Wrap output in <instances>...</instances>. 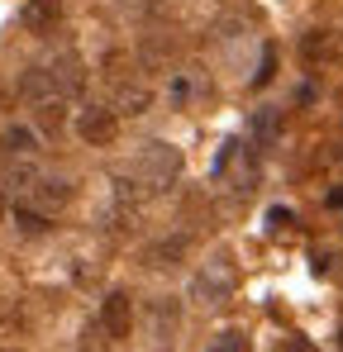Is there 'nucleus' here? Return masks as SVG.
I'll list each match as a JSON object with an SVG mask.
<instances>
[{"label":"nucleus","mask_w":343,"mask_h":352,"mask_svg":"<svg viewBox=\"0 0 343 352\" xmlns=\"http://www.w3.org/2000/svg\"><path fill=\"white\" fill-rule=\"evenodd\" d=\"M181 176V153L172 143H143L138 153V190H167Z\"/></svg>","instance_id":"obj_1"},{"label":"nucleus","mask_w":343,"mask_h":352,"mask_svg":"<svg viewBox=\"0 0 343 352\" xmlns=\"http://www.w3.org/2000/svg\"><path fill=\"white\" fill-rule=\"evenodd\" d=\"M229 291H233V267H229V257L205 262V272H200V276H196V286H191V295H196L200 305H220Z\"/></svg>","instance_id":"obj_2"},{"label":"nucleus","mask_w":343,"mask_h":352,"mask_svg":"<svg viewBox=\"0 0 343 352\" xmlns=\"http://www.w3.org/2000/svg\"><path fill=\"white\" fill-rule=\"evenodd\" d=\"M76 133H81L91 148H110L114 138H119V119H114V110L91 105V110H81V119H76Z\"/></svg>","instance_id":"obj_3"},{"label":"nucleus","mask_w":343,"mask_h":352,"mask_svg":"<svg viewBox=\"0 0 343 352\" xmlns=\"http://www.w3.org/2000/svg\"><path fill=\"white\" fill-rule=\"evenodd\" d=\"M129 324H134V300H129V291H110L105 305H101V329L110 338H129Z\"/></svg>","instance_id":"obj_4"},{"label":"nucleus","mask_w":343,"mask_h":352,"mask_svg":"<svg viewBox=\"0 0 343 352\" xmlns=\"http://www.w3.org/2000/svg\"><path fill=\"white\" fill-rule=\"evenodd\" d=\"M186 248H191V238H186V234H172V238H158V243H148L138 257H143V267L163 272V267H176V262L186 257Z\"/></svg>","instance_id":"obj_5"},{"label":"nucleus","mask_w":343,"mask_h":352,"mask_svg":"<svg viewBox=\"0 0 343 352\" xmlns=\"http://www.w3.org/2000/svg\"><path fill=\"white\" fill-rule=\"evenodd\" d=\"M153 105V86L148 81H114V110H124V115H143Z\"/></svg>","instance_id":"obj_6"},{"label":"nucleus","mask_w":343,"mask_h":352,"mask_svg":"<svg viewBox=\"0 0 343 352\" xmlns=\"http://www.w3.org/2000/svg\"><path fill=\"white\" fill-rule=\"evenodd\" d=\"M19 19H24V29H34V34H48L57 19H62V0H24Z\"/></svg>","instance_id":"obj_7"},{"label":"nucleus","mask_w":343,"mask_h":352,"mask_svg":"<svg viewBox=\"0 0 343 352\" xmlns=\"http://www.w3.org/2000/svg\"><path fill=\"white\" fill-rule=\"evenodd\" d=\"M48 76H53V86H57V96H62V100H67V96H76V91H81V81H86V76H81V58H76V53H67L57 67H48Z\"/></svg>","instance_id":"obj_8"},{"label":"nucleus","mask_w":343,"mask_h":352,"mask_svg":"<svg viewBox=\"0 0 343 352\" xmlns=\"http://www.w3.org/2000/svg\"><path fill=\"white\" fill-rule=\"evenodd\" d=\"M29 195H34L43 210H62V205L72 200V186H67V181H57V176H39V181L29 186Z\"/></svg>","instance_id":"obj_9"},{"label":"nucleus","mask_w":343,"mask_h":352,"mask_svg":"<svg viewBox=\"0 0 343 352\" xmlns=\"http://www.w3.org/2000/svg\"><path fill=\"white\" fill-rule=\"evenodd\" d=\"M19 96H24L29 105H39V100L57 96V86H53V76H48V67H29V72L19 76Z\"/></svg>","instance_id":"obj_10"},{"label":"nucleus","mask_w":343,"mask_h":352,"mask_svg":"<svg viewBox=\"0 0 343 352\" xmlns=\"http://www.w3.org/2000/svg\"><path fill=\"white\" fill-rule=\"evenodd\" d=\"M300 53H305L310 67H315V62H320V67H324V62H339V38L320 29V34H310V38H305V48H300Z\"/></svg>","instance_id":"obj_11"},{"label":"nucleus","mask_w":343,"mask_h":352,"mask_svg":"<svg viewBox=\"0 0 343 352\" xmlns=\"http://www.w3.org/2000/svg\"><path fill=\"white\" fill-rule=\"evenodd\" d=\"M34 124H39L43 133H57V129L67 124V100H62V96H48V100H39V105H34Z\"/></svg>","instance_id":"obj_12"},{"label":"nucleus","mask_w":343,"mask_h":352,"mask_svg":"<svg viewBox=\"0 0 343 352\" xmlns=\"http://www.w3.org/2000/svg\"><path fill=\"white\" fill-rule=\"evenodd\" d=\"M0 138H5V148H10L14 157H34V153H39V138H34V129H24V124H10Z\"/></svg>","instance_id":"obj_13"},{"label":"nucleus","mask_w":343,"mask_h":352,"mask_svg":"<svg viewBox=\"0 0 343 352\" xmlns=\"http://www.w3.org/2000/svg\"><path fill=\"white\" fill-rule=\"evenodd\" d=\"M153 319H158V333H176V300H158L153 305Z\"/></svg>","instance_id":"obj_14"},{"label":"nucleus","mask_w":343,"mask_h":352,"mask_svg":"<svg viewBox=\"0 0 343 352\" xmlns=\"http://www.w3.org/2000/svg\"><path fill=\"white\" fill-rule=\"evenodd\" d=\"M34 181H39V167H29V162H14V167H10V186H14V190H29Z\"/></svg>","instance_id":"obj_15"},{"label":"nucleus","mask_w":343,"mask_h":352,"mask_svg":"<svg viewBox=\"0 0 343 352\" xmlns=\"http://www.w3.org/2000/svg\"><path fill=\"white\" fill-rule=\"evenodd\" d=\"M14 224H19L24 234H43V229H48V219H43L39 210H14Z\"/></svg>","instance_id":"obj_16"},{"label":"nucleus","mask_w":343,"mask_h":352,"mask_svg":"<svg viewBox=\"0 0 343 352\" xmlns=\"http://www.w3.org/2000/svg\"><path fill=\"white\" fill-rule=\"evenodd\" d=\"M210 352H248V343H243V333H220V343Z\"/></svg>","instance_id":"obj_17"},{"label":"nucleus","mask_w":343,"mask_h":352,"mask_svg":"<svg viewBox=\"0 0 343 352\" xmlns=\"http://www.w3.org/2000/svg\"><path fill=\"white\" fill-rule=\"evenodd\" d=\"M267 224H272V229H286V224H291V210H267Z\"/></svg>","instance_id":"obj_18"},{"label":"nucleus","mask_w":343,"mask_h":352,"mask_svg":"<svg viewBox=\"0 0 343 352\" xmlns=\"http://www.w3.org/2000/svg\"><path fill=\"white\" fill-rule=\"evenodd\" d=\"M272 129H277V119H272V115H258V133H262V138H272Z\"/></svg>","instance_id":"obj_19"},{"label":"nucleus","mask_w":343,"mask_h":352,"mask_svg":"<svg viewBox=\"0 0 343 352\" xmlns=\"http://www.w3.org/2000/svg\"><path fill=\"white\" fill-rule=\"evenodd\" d=\"M329 205H334V210H343V186H339V190H329Z\"/></svg>","instance_id":"obj_20"},{"label":"nucleus","mask_w":343,"mask_h":352,"mask_svg":"<svg viewBox=\"0 0 343 352\" xmlns=\"http://www.w3.org/2000/svg\"><path fill=\"white\" fill-rule=\"evenodd\" d=\"M277 352H305V348H300V343H282Z\"/></svg>","instance_id":"obj_21"},{"label":"nucleus","mask_w":343,"mask_h":352,"mask_svg":"<svg viewBox=\"0 0 343 352\" xmlns=\"http://www.w3.org/2000/svg\"><path fill=\"white\" fill-rule=\"evenodd\" d=\"M0 219H5V200H0Z\"/></svg>","instance_id":"obj_22"}]
</instances>
